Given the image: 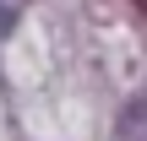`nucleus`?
Instances as JSON below:
<instances>
[{
  "label": "nucleus",
  "instance_id": "obj_1",
  "mask_svg": "<svg viewBox=\"0 0 147 141\" xmlns=\"http://www.w3.org/2000/svg\"><path fill=\"white\" fill-rule=\"evenodd\" d=\"M115 141H147V92L131 98V103L120 109V120H115Z\"/></svg>",
  "mask_w": 147,
  "mask_h": 141
}]
</instances>
